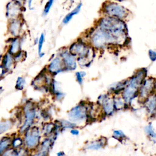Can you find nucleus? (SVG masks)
<instances>
[{
    "instance_id": "3",
    "label": "nucleus",
    "mask_w": 156,
    "mask_h": 156,
    "mask_svg": "<svg viewBox=\"0 0 156 156\" xmlns=\"http://www.w3.org/2000/svg\"><path fill=\"white\" fill-rule=\"evenodd\" d=\"M90 41L91 46L98 49L111 44H118L117 39L112 32L98 26L91 33Z\"/></svg>"
},
{
    "instance_id": "23",
    "label": "nucleus",
    "mask_w": 156,
    "mask_h": 156,
    "mask_svg": "<svg viewBox=\"0 0 156 156\" xmlns=\"http://www.w3.org/2000/svg\"><path fill=\"white\" fill-rule=\"evenodd\" d=\"M127 82V79L122 80L121 82H116L113 85H112L109 88V93L112 95L121 94L124 88H125Z\"/></svg>"
},
{
    "instance_id": "42",
    "label": "nucleus",
    "mask_w": 156,
    "mask_h": 156,
    "mask_svg": "<svg viewBox=\"0 0 156 156\" xmlns=\"http://www.w3.org/2000/svg\"><path fill=\"white\" fill-rule=\"evenodd\" d=\"M57 156H65V152L63 151H59L57 153Z\"/></svg>"
},
{
    "instance_id": "28",
    "label": "nucleus",
    "mask_w": 156,
    "mask_h": 156,
    "mask_svg": "<svg viewBox=\"0 0 156 156\" xmlns=\"http://www.w3.org/2000/svg\"><path fill=\"white\" fill-rule=\"evenodd\" d=\"M61 130H64L66 129H71L74 127H77V124L69 121V119H60L57 120Z\"/></svg>"
},
{
    "instance_id": "1",
    "label": "nucleus",
    "mask_w": 156,
    "mask_h": 156,
    "mask_svg": "<svg viewBox=\"0 0 156 156\" xmlns=\"http://www.w3.org/2000/svg\"><path fill=\"white\" fill-rule=\"evenodd\" d=\"M147 70L141 68L137 70L130 78L127 79V84L121 94L127 105H131L132 101L138 96L140 88L146 77Z\"/></svg>"
},
{
    "instance_id": "5",
    "label": "nucleus",
    "mask_w": 156,
    "mask_h": 156,
    "mask_svg": "<svg viewBox=\"0 0 156 156\" xmlns=\"http://www.w3.org/2000/svg\"><path fill=\"white\" fill-rule=\"evenodd\" d=\"M23 137L24 146L30 152L36 151L42 140L40 127L37 125H34L24 133Z\"/></svg>"
},
{
    "instance_id": "8",
    "label": "nucleus",
    "mask_w": 156,
    "mask_h": 156,
    "mask_svg": "<svg viewBox=\"0 0 156 156\" xmlns=\"http://www.w3.org/2000/svg\"><path fill=\"white\" fill-rule=\"evenodd\" d=\"M155 92H156V79L152 77H146L140 88L138 97L143 102Z\"/></svg>"
},
{
    "instance_id": "38",
    "label": "nucleus",
    "mask_w": 156,
    "mask_h": 156,
    "mask_svg": "<svg viewBox=\"0 0 156 156\" xmlns=\"http://www.w3.org/2000/svg\"><path fill=\"white\" fill-rule=\"evenodd\" d=\"M6 71L4 69V68H3V66L1 65V64H0V80L4 78V77L5 76V74H6Z\"/></svg>"
},
{
    "instance_id": "37",
    "label": "nucleus",
    "mask_w": 156,
    "mask_h": 156,
    "mask_svg": "<svg viewBox=\"0 0 156 156\" xmlns=\"http://www.w3.org/2000/svg\"><path fill=\"white\" fill-rule=\"evenodd\" d=\"M29 156H49V154L43 152L39 150H36L30 152Z\"/></svg>"
},
{
    "instance_id": "11",
    "label": "nucleus",
    "mask_w": 156,
    "mask_h": 156,
    "mask_svg": "<svg viewBox=\"0 0 156 156\" xmlns=\"http://www.w3.org/2000/svg\"><path fill=\"white\" fill-rule=\"evenodd\" d=\"M46 68L44 70L43 69L32 80L31 85L33 88L38 91L42 92H49V87L46 84Z\"/></svg>"
},
{
    "instance_id": "30",
    "label": "nucleus",
    "mask_w": 156,
    "mask_h": 156,
    "mask_svg": "<svg viewBox=\"0 0 156 156\" xmlns=\"http://www.w3.org/2000/svg\"><path fill=\"white\" fill-rule=\"evenodd\" d=\"M26 85V81L24 77L19 76L17 77L15 82V88L18 91H23Z\"/></svg>"
},
{
    "instance_id": "14",
    "label": "nucleus",
    "mask_w": 156,
    "mask_h": 156,
    "mask_svg": "<svg viewBox=\"0 0 156 156\" xmlns=\"http://www.w3.org/2000/svg\"><path fill=\"white\" fill-rule=\"evenodd\" d=\"M23 21L21 18L9 20L7 30L12 37H18L23 29Z\"/></svg>"
},
{
    "instance_id": "19",
    "label": "nucleus",
    "mask_w": 156,
    "mask_h": 156,
    "mask_svg": "<svg viewBox=\"0 0 156 156\" xmlns=\"http://www.w3.org/2000/svg\"><path fill=\"white\" fill-rule=\"evenodd\" d=\"M21 39L20 37H13L9 41L7 51L12 55H14L20 51H21Z\"/></svg>"
},
{
    "instance_id": "10",
    "label": "nucleus",
    "mask_w": 156,
    "mask_h": 156,
    "mask_svg": "<svg viewBox=\"0 0 156 156\" xmlns=\"http://www.w3.org/2000/svg\"><path fill=\"white\" fill-rule=\"evenodd\" d=\"M46 69L47 72L52 76H55L57 74L65 71V66L60 56L58 55L55 57L53 58L46 66Z\"/></svg>"
},
{
    "instance_id": "27",
    "label": "nucleus",
    "mask_w": 156,
    "mask_h": 156,
    "mask_svg": "<svg viewBox=\"0 0 156 156\" xmlns=\"http://www.w3.org/2000/svg\"><path fill=\"white\" fill-rule=\"evenodd\" d=\"M82 5V4L81 2L79 3L72 11H71L67 15H66L62 20V23L63 24H68L72 20V18H73L74 16H75L76 15L79 13V12L80 11Z\"/></svg>"
},
{
    "instance_id": "46",
    "label": "nucleus",
    "mask_w": 156,
    "mask_h": 156,
    "mask_svg": "<svg viewBox=\"0 0 156 156\" xmlns=\"http://www.w3.org/2000/svg\"><path fill=\"white\" fill-rule=\"evenodd\" d=\"M27 156H29V155H27Z\"/></svg>"
},
{
    "instance_id": "9",
    "label": "nucleus",
    "mask_w": 156,
    "mask_h": 156,
    "mask_svg": "<svg viewBox=\"0 0 156 156\" xmlns=\"http://www.w3.org/2000/svg\"><path fill=\"white\" fill-rule=\"evenodd\" d=\"M97 104L100 106L102 115L104 116H110L115 111L113 95L109 93L100 95L98 97Z\"/></svg>"
},
{
    "instance_id": "13",
    "label": "nucleus",
    "mask_w": 156,
    "mask_h": 156,
    "mask_svg": "<svg viewBox=\"0 0 156 156\" xmlns=\"http://www.w3.org/2000/svg\"><path fill=\"white\" fill-rule=\"evenodd\" d=\"M23 7L13 1L9 2L5 7V16L9 20L21 18Z\"/></svg>"
},
{
    "instance_id": "21",
    "label": "nucleus",
    "mask_w": 156,
    "mask_h": 156,
    "mask_svg": "<svg viewBox=\"0 0 156 156\" xmlns=\"http://www.w3.org/2000/svg\"><path fill=\"white\" fill-rule=\"evenodd\" d=\"M40 128L43 136H50L54 133L55 123L52 121H44L43 122Z\"/></svg>"
},
{
    "instance_id": "33",
    "label": "nucleus",
    "mask_w": 156,
    "mask_h": 156,
    "mask_svg": "<svg viewBox=\"0 0 156 156\" xmlns=\"http://www.w3.org/2000/svg\"><path fill=\"white\" fill-rule=\"evenodd\" d=\"M113 137L118 140H124L126 138V135L121 130H115L113 131Z\"/></svg>"
},
{
    "instance_id": "36",
    "label": "nucleus",
    "mask_w": 156,
    "mask_h": 156,
    "mask_svg": "<svg viewBox=\"0 0 156 156\" xmlns=\"http://www.w3.org/2000/svg\"><path fill=\"white\" fill-rule=\"evenodd\" d=\"M148 55L150 60L152 62L156 60V50L155 49H149L148 51Z\"/></svg>"
},
{
    "instance_id": "29",
    "label": "nucleus",
    "mask_w": 156,
    "mask_h": 156,
    "mask_svg": "<svg viewBox=\"0 0 156 156\" xmlns=\"http://www.w3.org/2000/svg\"><path fill=\"white\" fill-rule=\"evenodd\" d=\"M45 41V34L44 32L41 33L38 38L37 45H38V54L39 57H42L44 55V53L42 51L43 44Z\"/></svg>"
},
{
    "instance_id": "25",
    "label": "nucleus",
    "mask_w": 156,
    "mask_h": 156,
    "mask_svg": "<svg viewBox=\"0 0 156 156\" xmlns=\"http://www.w3.org/2000/svg\"><path fill=\"white\" fill-rule=\"evenodd\" d=\"M12 135V143L11 147L13 149H19L24 146V140L23 135L18 132L17 134Z\"/></svg>"
},
{
    "instance_id": "7",
    "label": "nucleus",
    "mask_w": 156,
    "mask_h": 156,
    "mask_svg": "<svg viewBox=\"0 0 156 156\" xmlns=\"http://www.w3.org/2000/svg\"><path fill=\"white\" fill-rule=\"evenodd\" d=\"M69 121L78 124L85 122L88 117V105L82 102L76 105L69 110L68 113Z\"/></svg>"
},
{
    "instance_id": "15",
    "label": "nucleus",
    "mask_w": 156,
    "mask_h": 156,
    "mask_svg": "<svg viewBox=\"0 0 156 156\" xmlns=\"http://www.w3.org/2000/svg\"><path fill=\"white\" fill-rule=\"evenodd\" d=\"M143 104L149 116H156V92L147 97Z\"/></svg>"
},
{
    "instance_id": "20",
    "label": "nucleus",
    "mask_w": 156,
    "mask_h": 156,
    "mask_svg": "<svg viewBox=\"0 0 156 156\" xmlns=\"http://www.w3.org/2000/svg\"><path fill=\"white\" fill-rule=\"evenodd\" d=\"M30 154V152L23 146L19 149L10 147L0 155V156H27L29 155Z\"/></svg>"
},
{
    "instance_id": "18",
    "label": "nucleus",
    "mask_w": 156,
    "mask_h": 156,
    "mask_svg": "<svg viewBox=\"0 0 156 156\" xmlns=\"http://www.w3.org/2000/svg\"><path fill=\"white\" fill-rule=\"evenodd\" d=\"M107 143V139L105 137H101L95 140L91 141L85 145V149L90 151H98L105 147Z\"/></svg>"
},
{
    "instance_id": "16",
    "label": "nucleus",
    "mask_w": 156,
    "mask_h": 156,
    "mask_svg": "<svg viewBox=\"0 0 156 156\" xmlns=\"http://www.w3.org/2000/svg\"><path fill=\"white\" fill-rule=\"evenodd\" d=\"M56 139L57 137L53 135L50 136L44 137L43 139L41 140L40 144L37 150H39L43 152L49 154L50 151L52 149L54 144V142Z\"/></svg>"
},
{
    "instance_id": "32",
    "label": "nucleus",
    "mask_w": 156,
    "mask_h": 156,
    "mask_svg": "<svg viewBox=\"0 0 156 156\" xmlns=\"http://www.w3.org/2000/svg\"><path fill=\"white\" fill-rule=\"evenodd\" d=\"M26 57V52H24L23 50L20 51V52H18V53H16V54H15L13 55V58H14L15 63L23 62L24 60H25Z\"/></svg>"
},
{
    "instance_id": "31",
    "label": "nucleus",
    "mask_w": 156,
    "mask_h": 156,
    "mask_svg": "<svg viewBox=\"0 0 156 156\" xmlns=\"http://www.w3.org/2000/svg\"><path fill=\"white\" fill-rule=\"evenodd\" d=\"M144 132L146 135L150 139H155L156 138V131L153 127L151 124H148L144 127Z\"/></svg>"
},
{
    "instance_id": "35",
    "label": "nucleus",
    "mask_w": 156,
    "mask_h": 156,
    "mask_svg": "<svg viewBox=\"0 0 156 156\" xmlns=\"http://www.w3.org/2000/svg\"><path fill=\"white\" fill-rule=\"evenodd\" d=\"M54 0H48L47 1V2L46 3V5L43 9V15L46 16L48 14V13L49 12L53 4H54Z\"/></svg>"
},
{
    "instance_id": "43",
    "label": "nucleus",
    "mask_w": 156,
    "mask_h": 156,
    "mask_svg": "<svg viewBox=\"0 0 156 156\" xmlns=\"http://www.w3.org/2000/svg\"><path fill=\"white\" fill-rule=\"evenodd\" d=\"M3 91H4V89L2 88V87H0V96H1V94H2V93L3 92Z\"/></svg>"
},
{
    "instance_id": "40",
    "label": "nucleus",
    "mask_w": 156,
    "mask_h": 156,
    "mask_svg": "<svg viewBox=\"0 0 156 156\" xmlns=\"http://www.w3.org/2000/svg\"><path fill=\"white\" fill-rule=\"evenodd\" d=\"M12 1H13L16 3L18 4L19 5H20L22 7H23V5L25 4V0H12Z\"/></svg>"
},
{
    "instance_id": "45",
    "label": "nucleus",
    "mask_w": 156,
    "mask_h": 156,
    "mask_svg": "<svg viewBox=\"0 0 156 156\" xmlns=\"http://www.w3.org/2000/svg\"><path fill=\"white\" fill-rule=\"evenodd\" d=\"M114 1H124V0H114Z\"/></svg>"
},
{
    "instance_id": "24",
    "label": "nucleus",
    "mask_w": 156,
    "mask_h": 156,
    "mask_svg": "<svg viewBox=\"0 0 156 156\" xmlns=\"http://www.w3.org/2000/svg\"><path fill=\"white\" fill-rule=\"evenodd\" d=\"M113 99L115 111L124 109L126 106H127L121 94L113 95Z\"/></svg>"
},
{
    "instance_id": "4",
    "label": "nucleus",
    "mask_w": 156,
    "mask_h": 156,
    "mask_svg": "<svg viewBox=\"0 0 156 156\" xmlns=\"http://www.w3.org/2000/svg\"><path fill=\"white\" fill-rule=\"evenodd\" d=\"M69 52L76 57L77 61L81 66H87L90 64L93 57V52L89 46L82 41H77L72 43L69 49Z\"/></svg>"
},
{
    "instance_id": "41",
    "label": "nucleus",
    "mask_w": 156,
    "mask_h": 156,
    "mask_svg": "<svg viewBox=\"0 0 156 156\" xmlns=\"http://www.w3.org/2000/svg\"><path fill=\"white\" fill-rule=\"evenodd\" d=\"M34 0H27V3H28V7L30 10H33L34 9V7L32 5V3H33Z\"/></svg>"
},
{
    "instance_id": "12",
    "label": "nucleus",
    "mask_w": 156,
    "mask_h": 156,
    "mask_svg": "<svg viewBox=\"0 0 156 156\" xmlns=\"http://www.w3.org/2000/svg\"><path fill=\"white\" fill-rule=\"evenodd\" d=\"M58 55L62 58L65 71H74L77 68V59L71 54L68 49H64L60 52Z\"/></svg>"
},
{
    "instance_id": "2",
    "label": "nucleus",
    "mask_w": 156,
    "mask_h": 156,
    "mask_svg": "<svg viewBox=\"0 0 156 156\" xmlns=\"http://www.w3.org/2000/svg\"><path fill=\"white\" fill-rule=\"evenodd\" d=\"M21 109L23 119L18 132L23 135L27 129L35 125V120L39 116V110L37 104L31 100H27L22 105Z\"/></svg>"
},
{
    "instance_id": "34",
    "label": "nucleus",
    "mask_w": 156,
    "mask_h": 156,
    "mask_svg": "<svg viewBox=\"0 0 156 156\" xmlns=\"http://www.w3.org/2000/svg\"><path fill=\"white\" fill-rule=\"evenodd\" d=\"M76 79L77 82L79 83V85H82L83 82V77L86 76V73L85 71H77L75 74Z\"/></svg>"
},
{
    "instance_id": "22",
    "label": "nucleus",
    "mask_w": 156,
    "mask_h": 156,
    "mask_svg": "<svg viewBox=\"0 0 156 156\" xmlns=\"http://www.w3.org/2000/svg\"><path fill=\"white\" fill-rule=\"evenodd\" d=\"M12 135H5L0 137V155L11 147Z\"/></svg>"
},
{
    "instance_id": "17",
    "label": "nucleus",
    "mask_w": 156,
    "mask_h": 156,
    "mask_svg": "<svg viewBox=\"0 0 156 156\" xmlns=\"http://www.w3.org/2000/svg\"><path fill=\"white\" fill-rule=\"evenodd\" d=\"M1 64L7 73L10 72L13 69L16 64L14 60L13 55L8 52H6L2 56Z\"/></svg>"
},
{
    "instance_id": "39",
    "label": "nucleus",
    "mask_w": 156,
    "mask_h": 156,
    "mask_svg": "<svg viewBox=\"0 0 156 156\" xmlns=\"http://www.w3.org/2000/svg\"><path fill=\"white\" fill-rule=\"evenodd\" d=\"M79 130L78 129H77L76 127L73 128L71 129H70V133L71 135H74V136H77L79 134Z\"/></svg>"
},
{
    "instance_id": "26",
    "label": "nucleus",
    "mask_w": 156,
    "mask_h": 156,
    "mask_svg": "<svg viewBox=\"0 0 156 156\" xmlns=\"http://www.w3.org/2000/svg\"><path fill=\"white\" fill-rule=\"evenodd\" d=\"M14 125V121L11 119H2L0 121V135L10 130Z\"/></svg>"
},
{
    "instance_id": "44",
    "label": "nucleus",
    "mask_w": 156,
    "mask_h": 156,
    "mask_svg": "<svg viewBox=\"0 0 156 156\" xmlns=\"http://www.w3.org/2000/svg\"><path fill=\"white\" fill-rule=\"evenodd\" d=\"M2 55H0V62H1V59H2Z\"/></svg>"
},
{
    "instance_id": "6",
    "label": "nucleus",
    "mask_w": 156,
    "mask_h": 156,
    "mask_svg": "<svg viewBox=\"0 0 156 156\" xmlns=\"http://www.w3.org/2000/svg\"><path fill=\"white\" fill-rule=\"evenodd\" d=\"M102 9L105 16L122 20L126 19L129 15V11L126 8L114 2L108 1L105 2L102 5Z\"/></svg>"
}]
</instances>
